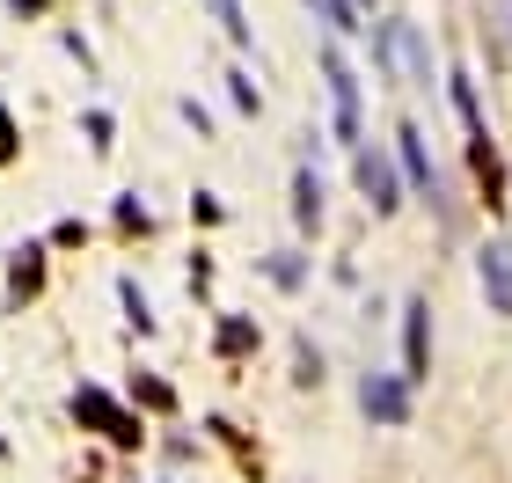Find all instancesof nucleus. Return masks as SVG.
Instances as JSON below:
<instances>
[{
  "label": "nucleus",
  "instance_id": "f257e3e1",
  "mask_svg": "<svg viewBox=\"0 0 512 483\" xmlns=\"http://www.w3.org/2000/svg\"><path fill=\"white\" fill-rule=\"evenodd\" d=\"M74 418H88L110 447H139V440H147V425H139L132 410L110 396V388H74Z\"/></svg>",
  "mask_w": 512,
  "mask_h": 483
},
{
  "label": "nucleus",
  "instance_id": "f03ea898",
  "mask_svg": "<svg viewBox=\"0 0 512 483\" xmlns=\"http://www.w3.org/2000/svg\"><path fill=\"white\" fill-rule=\"evenodd\" d=\"M425 374H432V301L410 293V301H403V381L417 388Z\"/></svg>",
  "mask_w": 512,
  "mask_h": 483
},
{
  "label": "nucleus",
  "instance_id": "7ed1b4c3",
  "mask_svg": "<svg viewBox=\"0 0 512 483\" xmlns=\"http://www.w3.org/2000/svg\"><path fill=\"white\" fill-rule=\"evenodd\" d=\"M359 410H366V418H374V425H410V381L403 374H359Z\"/></svg>",
  "mask_w": 512,
  "mask_h": 483
},
{
  "label": "nucleus",
  "instance_id": "20e7f679",
  "mask_svg": "<svg viewBox=\"0 0 512 483\" xmlns=\"http://www.w3.org/2000/svg\"><path fill=\"white\" fill-rule=\"evenodd\" d=\"M352 176H359V191H366V205H374L381 220L403 205V191H395V169H388L381 147H352Z\"/></svg>",
  "mask_w": 512,
  "mask_h": 483
},
{
  "label": "nucleus",
  "instance_id": "39448f33",
  "mask_svg": "<svg viewBox=\"0 0 512 483\" xmlns=\"http://www.w3.org/2000/svg\"><path fill=\"white\" fill-rule=\"evenodd\" d=\"M395 154H403L410 191L425 198V205H439V213H447V198H439V169H432V154H425V132H417V125H403V132H395ZM447 220H454V213H447Z\"/></svg>",
  "mask_w": 512,
  "mask_h": 483
},
{
  "label": "nucleus",
  "instance_id": "423d86ee",
  "mask_svg": "<svg viewBox=\"0 0 512 483\" xmlns=\"http://www.w3.org/2000/svg\"><path fill=\"white\" fill-rule=\"evenodd\" d=\"M476 279H483V301H491V315H512V242H483Z\"/></svg>",
  "mask_w": 512,
  "mask_h": 483
},
{
  "label": "nucleus",
  "instance_id": "0eeeda50",
  "mask_svg": "<svg viewBox=\"0 0 512 483\" xmlns=\"http://www.w3.org/2000/svg\"><path fill=\"white\" fill-rule=\"evenodd\" d=\"M330 96H337V140L359 147V81L344 66V52H330Z\"/></svg>",
  "mask_w": 512,
  "mask_h": 483
},
{
  "label": "nucleus",
  "instance_id": "6e6552de",
  "mask_svg": "<svg viewBox=\"0 0 512 483\" xmlns=\"http://www.w3.org/2000/svg\"><path fill=\"white\" fill-rule=\"evenodd\" d=\"M293 227H300V235H315V227H322V176L315 169L293 176Z\"/></svg>",
  "mask_w": 512,
  "mask_h": 483
},
{
  "label": "nucleus",
  "instance_id": "1a4fd4ad",
  "mask_svg": "<svg viewBox=\"0 0 512 483\" xmlns=\"http://www.w3.org/2000/svg\"><path fill=\"white\" fill-rule=\"evenodd\" d=\"M256 344H264V330H256L249 315H227V322H220V352H227V359H242V352H256Z\"/></svg>",
  "mask_w": 512,
  "mask_h": 483
},
{
  "label": "nucleus",
  "instance_id": "9d476101",
  "mask_svg": "<svg viewBox=\"0 0 512 483\" xmlns=\"http://www.w3.org/2000/svg\"><path fill=\"white\" fill-rule=\"evenodd\" d=\"M264 271H271V286H278V293H300V286H308V264H300V249H278Z\"/></svg>",
  "mask_w": 512,
  "mask_h": 483
},
{
  "label": "nucleus",
  "instance_id": "9b49d317",
  "mask_svg": "<svg viewBox=\"0 0 512 483\" xmlns=\"http://www.w3.org/2000/svg\"><path fill=\"white\" fill-rule=\"evenodd\" d=\"M293 388H322V344L293 337Z\"/></svg>",
  "mask_w": 512,
  "mask_h": 483
},
{
  "label": "nucleus",
  "instance_id": "f8f14e48",
  "mask_svg": "<svg viewBox=\"0 0 512 483\" xmlns=\"http://www.w3.org/2000/svg\"><path fill=\"white\" fill-rule=\"evenodd\" d=\"M118 301H125V322H132L139 337H147V330H154V308H147V293H139V286L125 279V286H118Z\"/></svg>",
  "mask_w": 512,
  "mask_h": 483
},
{
  "label": "nucleus",
  "instance_id": "ddd939ff",
  "mask_svg": "<svg viewBox=\"0 0 512 483\" xmlns=\"http://www.w3.org/2000/svg\"><path fill=\"white\" fill-rule=\"evenodd\" d=\"M132 403H147V410H169L176 396H169V388H161V381H132Z\"/></svg>",
  "mask_w": 512,
  "mask_h": 483
},
{
  "label": "nucleus",
  "instance_id": "4468645a",
  "mask_svg": "<svg viewBox=\"0 0 512 483\" xmlns=\"http://www.w3.org/2000/svg\"><path fill=\"white\" fill-rule=\"evenodd\" d=\"M322 15H330V30H359V22H352V0H322Z\"/></svg>",
  "mask_w": 512,
  "mask_h": 483
},
{
  "label": "nucleus",
  "instance_id": "2eb2a0df",
  "mask_svg": "<svg viewBox=\"0 0 512 483\" xmlns=\"http://www.w3.org/2000/svg\"><path fill=\"white\" fill-rule=\"evenodd\" d=\"M15 154V140H8V110H0V161H8Z\"/></svg>",
  "mask_w": 512,
  "mask_h": 483
}]
</instances>
